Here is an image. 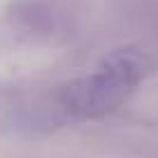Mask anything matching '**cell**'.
<instances>
[{"mask_svg": "<svg viewBox=\"0 0 158 158\" xmlns=\"http://www.w3.org/2000/svg\"><path fill=\"white\" fill-rule=\"evenodd\" d=\"M151 65L149 54L137 47L114 49L91 74L60 89V107L65 114L77 118L102 116L130 98L137 84L149 74Z\"/></svg>", "mask_w": 158, "mask_h": 158, "instance_id": "6da1fadb", "label": "cell"}]
</instances>
